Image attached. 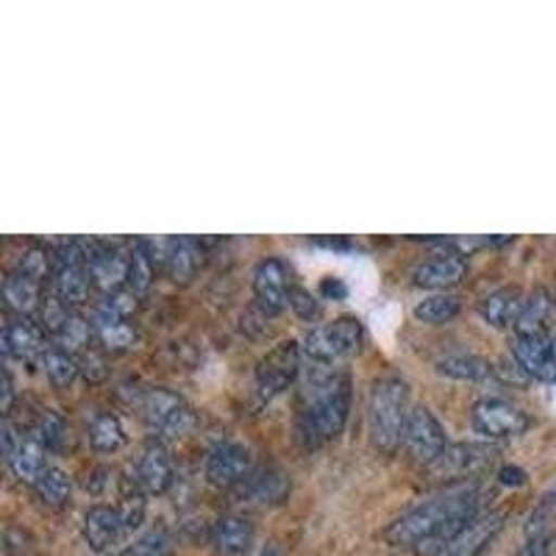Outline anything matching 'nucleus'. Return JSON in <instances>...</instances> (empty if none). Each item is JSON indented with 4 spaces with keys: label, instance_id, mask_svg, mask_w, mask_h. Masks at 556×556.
I'll return each instance as SVG.
<instances>
[{
    "label": "nucleus",
    "instance_id": "obj_1",
    "mask_svg": "<svg viewBox=\"0 0 556 556\" xmlns=\"http://www.w3.org/2000/svg\"><path fill=\"white\" fill-rule=\"evenodd\" d=\"M481 501H484V495H481V486L476 481H459V484L448 486L434 498L404 513L399 520H392L384 529V540L395 548L431 545V551L437 554L479 515Z\"/></svg>",
    "mask_w": 556,
    "mask_h": 556
},
{
    "label": "nucleus",
    "instance_id": "obj_2",
    "mask_svg": "<svg viewBox=\"0 0 556 556\" xmlns=\"http://www.w3.org/2000/svg\"><path fill=\"white\" fill-rule=\"evenodd\" d=\"M348 412H351V379L348 376L334 374L312 381L304 404L298 409V443L306 451H315L337 440L348 424Z\"/></svg>",
    "mask_w": 556,
    "mask_h": 556
},
{
    "label": "nucleus",
    "instance_id": "obj_3",
    "mask_svg": "<svg viewBox=\"0 0 556 556\" xmlns=\"http://www.w3.org/2000/svg\"><path fill=\"white\" fill-rule=\"evenodd\" d=\"M409 415V384L401 376L376 381L367 399V431L376 448L395 454L404 443Z\"/></svg>",
    "mask_w": 556,
    "mask_h": 556
},
{
    "label": "nucleus",
    "instance_id": "obj_4",
    "mask_svg": "<svg viewBox=\"0 0 556 556\" xmlns=\"http://www.w3.org/2000/svg\"><path fill=\"white\" fill-rule=\"evenodd\" d=\"M365 342V326L356 317H337L331 323H323L306 334V356L315 365H334V362L354 356Z\"/></svg>",
    "mask_w": 556,
    "mask_h": 556
},
{
    "label": "nucleus",
    "instance_id": "obj_5",
    "mask_svg": "<svg viewBox=\"0 0 556 556\" xmlns=\"http://www.w3.org/2000/svg\"><path fill=\"white\" fill-rule=\"evenodd\" d=\"M298 370H301V348H298V342H278L256 365V395H260V401H273L285 390H290L292 381L298 379Z\"/></svg>",
    "mask_w": 556,
    "mask_h": 556
},
{
    "label": "nucleus",
    "instance_id": "obj_6",
    "mask_svg": "<svg viewBox=\"0 0 556 556\" xmlns=\"http://www.w3.org/2000/svg\"><path fill=\"white\" fill-rule=\"evenodd\" d=\"M470 424H473L476 434H481L484 440H509V437L523 434L531 420L513 401L481 399L470 412Z\"/></svg>",
    "mask_w": 556,
    "mask_h": 556
},
{
    "label": "nucleus",
    "instance_id": "obj_7",
    "mask_svg": "<svg viewBox=\"0 0 556 556\" xmlns=\"http://www.w3.org/2000/svg\"><path fill=\"white\" fill-rule=\"evenodd\" d=\"M404 448L409 451L412 459L420 462V465H429V468L451 448L443 424L437 420L429 406H415L412 409L404 434Z\"/></svg>",
    "mask_w": 556,
    "mask_h": 556
},
{
    "label": "nucleus",
    "instance_id": "obj_8",
    "mask_svg": "<svg viewBox=\"0 0 556 556\" xmlns=\"http://www.w3.org/2000/svg\"><path fill=\"white\" fill-rule=\"evenodd\" d=\"M139 409L146 424L156 431L159 437H178L184 431H190L192 426V409L178 399L176 392L165 390V387H156V390H148L139 401Z\"/></svg>",
    "mask_w": 556,
    "mask_h": 556
},
{
    "label": "nucleus",
    "instance_id": "obj_9",
    "mask_svg": "<svg viewBox=\"0 0 556 556\" xmlns=\"http://www.w3.org/2000/svg\"><path fill=\"white\" fill-rule=\"evenodd\" d=\"M513 359L529 379L556 384V345L548 334H515Z\"/></svg>",
    "mask_w": 556,
    "mask_h": 556
},
{
    "label": "nucleus",
    "instance_id": "obj_10",
    "mask_svg": "<svg viewBox=\"0 0 556 556\" xmlns=\"http://www.w3.org/2000/svg\"><path fill=\"white\" fill-rule=\"evenodd\" d=\"M203 473H206L208 484L220 486V490L240 486L251 476V454L240 443H217L208 451Z\"/></svg>",
    "mask_w": 556,
    "mask_h": 556
},
{
    "label": "nucleus",
    "instance_id": "obj_11",
    "mask_svg": "<svg viewBox=\"0 0 556 556\" xmlns=\"http://www.w3.org/2000/svg\"><path fill=\"white\" fill-rule=\"evenodd\" d=\"M89 281L103 295L128 287V251L109 248L103 242H89Z\"/></svg>",
    "mask_w": 556,
    "mask_h": 556
},
{
    "label": "nucleus",
    "instance_id": "obj_12",
    "mask_svg": "<svg viewBox=\"0 0 556 556\" xmlns=\"http://www.w3.org/2000/svg\"><path fill=\"white\" fill-rule=\"evenodd\" d=\"M290 278H287V265L281 260H265L256 265L253 273V295L256 306L265 315H278L290 306Z\"/></svg>",
    "mask_w": 556,
    "mask_h": 556
},
{
    "label": "nucleus",
    "instance_id": "obj_13",
    "mask_svg": "<svg viewBox=\"0 0 556 556\" xmlns=\"http://www.w3.org/2000/svg\"><path fill=\"white\" fill-rule=\"evenodd\" d=\"M504 513L493 509V513H481L470 520L459 534L448 540L443 548L437 551L434 556H479L486 545L498 538V531L504 529Z\"/></svg>",
    "mask_w": 556,
    "mask_h": 556
},
{
    "label": "nucleus",
    "instance_id": "obj_14",
    "mask_svg": "<svg viewBox=\"0 0 556 556\" xmlns=\"http://www.w3.org/2000/svg\"><path fill=\"white\" fill-rule=\"evenodd\" d=\"M495 462L493 445H479V443H459L451 445L440 459L431 465L440 476H451V479L468 481L473 476L484 473Z\"/></svg>",
    "mask_w": 556,
    "mask_h": 556
},
{
    "label": "nucleus",
    "instance_id": "obj_15",
    "mask_svg": "<svg viewBox=\"0 0 556 556\" xmlns=\"http://www.w3.org/2000/svg\"><path fill=\"white\" fill-rule=\"evenodd\" d=\"M468 273V260L456 251H445V253H434L431 260L420 262L412 273L417 287H426V290H451L465 278Z\"/></svg>",
    "mask_w": 556,
    "mask_h": 556
},
{
    "label": "nucleus",
    "instance_id": "obj_16",
    "mask_svg": "<svg viewBox=\"0 0 556 556\" xmlns=\"http://www.w3.org/2000/svg\"><path fill=\"white\" fill-rule=\"evenodd\" d=\"M137 484L151 495H162L173 486V459L162 440H151L139 456Z\"/></svg>",
    "mask_w": 556,
    "mask_h": 556
},
{
    "label": "nucleus",
    "instance_id": "obj_17",
    "mask_svg": "<svg viewBox=\"0 0 556 556\" xmlns=\"http://www.w3.org/2000/svg\"><path fill=\"white\" fill-rule=\"evenodd\" d=\"M45 334H42V326L31 320V317H14L3 326V354L9 359H34L39 356L42 359L45 354Z\"/></svg>",
    "mask_w": 556,
    "mask_h": 556
},
{
    "label": "nucleus",
    "instance_id": "obj_18",
    "mask_svg": "<svg viewBox=\"0 0 556 556\" xmlns=\"http://www.w3.org/2000/svg\"><path fill=\"white\" fill-rule=\"evenodd\" d=\"M81 531L84 540L89 543V548L106 551L112 548V545L123 538V531L128 529L117 506H92V509L84 515Z\"/></svg>",
    "mask_w": 556,
    "mask_h": 556
},
{
    "label": "nucleus",
    "instance_id": "obj_19",
    "mask_svg": "<svg viewBox=\"0 0 556 556\" xmlns=\"http://www.w3.org/2000/svg\"><path fill=\"white\" fill-rule=\"evenodd\" d=\"M237 490H240L242 498L253 501V504H285L292 484L285 470L270 465V468L251 470V476Z\"/></svg>",
    "mask_w": 556,
    "mask_h": 556
},
{
    "label": "nucleus",
    "instance_id": "obj_20",
    "mask_svg": "<svg viewBox=\"0 0 556 556\" xmlns=\"http://www.w3.org/2000/svg\"><path fill=\"white\" fill-rule=\"evenodd\" d=\"M201 242L192 240V237H167L165 262H162V267H165V273L176 281V285H190L192 278H195L198 267H201Z\"/></svg>",
    "mask_w": 556,
    "mask_h": 556
},
{
    "label": "nucleus",
    "instance_id": "obj_21",
    "mask_svg": "<svg viewBox=\"0 0 556 556\" xmlns=\"http://www.w3.org/2000/svg\"><path fill=\"white\" fill-rule=\"evenodd\" d=\"M523 292L518 287H501V290L490 292L479 301V315L484 317L486 326L493 329H509L518 323L520 309H523Z\"/></svg>",
    "mask_w": 556,
    "mask_h": 556
},
{
    "label": "nucleus",
    "instance_id": "obj_22",
    "mask_svg": "<svg viewBox=\"0 0 556 556\" xmlns=\"http://www.w3.org/2000/svg\"><path fill=\"white\" fill-rule=\"evenodd\" d=\"M3 298H7V306L17 317H31L37 315L39 306H42V285L34 281V278L23 276V273L12 270L3 281Z\"/></svg>",
    "mask_w": 556,
    "mask_h": 556
},
{
    "label": "nucleus",
    "instance_id": "obj_23",
    "mask_svg": "<svg viewBox=\"0 0 556 556\" xmlns=\"http://www.w3.org/2000/svg\"><path fill=\"white\" fill-rule=\"evenodd\" d=\"M437 374L448 376L454 381H473V384H484V381L495 379V365L473 354H448L440 356L434 362Z\"/></svg>",
    "mask_w": 556,
    "mask_h": 556
},
{
    "label": "nucleus",
    "instance_id": "obj_24",
    "mask_svg": "<svg viewBox=\"0 0 556 556\" xmlns=\"http://www.w3.org/2000/svg\"><path fill=\"white\" fill-rule=\"evenodd\" d=\"M45 445L39 443L37 437H23V443L17 445L14 456L9 459V468L14 470L20 481H26V484H37L39 476L48 470V462H45Z\"/></svg>",
    "mask_w": 556,
    "mask_h": 556
},
{
    "label": "nucleus",
    "instance_id": "obj_25",
    "mask_svg": "<svg viewBox=\"0 0 556 556\" xmlns=\"http://www.w3.org/2000/svg\"><path fill=\"white\" fill-rule=\"evenodd\" d=\"M554 315V301L545 290H534L523 301L518 323H515V334H548V323Z\"/></svg>",
    "mask_w": 556,
    "mask_h": 556
},
{
    "label": "nucleus",
    "instance_id": "obj_26",
    "mask_svg": "<svg viewBox=\"0 0 556 556\" xmlns=\"http://www.w3.org/2000/svg\"><path fill=\"white\" fill-rule=\"evenodd\" d=\"M253 543V526L242 515H223L215 523V545L223 554H242Z\"/></svg>",
    "mask_w": 556,
    "mask_h": 556
},
{
    "label": "nucleus",
    "instance_id": "obj_27",
    "mask_svg": "<svg viewBox=\"0 0 556 556\" xmlns=\"http://www.w3.org/2000/svg\"><path fill=\"white\" fill-rule=\"evenodd\" d=\"M89 334H92V331H89V323L84 320L76 309H73L62 323H59L56 329H53L51 340L56 348H62V351H67V354L78 356L87 351Z\"/></svg>",
    "mask_w": 556,
    "mask_h": 556
},
{
    "label": "nucleus",
    "instance_id": "obj_28",
    "mask_svg": "<svg viewBox=\"0 0 556 556\" xmlns=\"http://www.w3.org/2000/svg\"><path fill=\"white\" fill-rule=\"evenodd\" d=\"M89 443H92L96 451H101V454L121 451L123 443H126L123 424L114 415H109V412H101V415L92 417V424H89Z\"/></svg>",
    "mask_w": 556,
    "mask_h": 556
},
{
    "label": "nucleus",
    "instance_id": "obj_29",
    "mask_svg": "<svg viewBox=\"0 0 556 556\" xmlns=\"http://www.w3.org/2000/svg\"><path fill=\"white\" fill-rule=\"evenodd\" d=\"M42 370L45 376H48V381L62 390V387H70L76 381V376L81 374V365H78L76 356L62 351V348L48 345L42 354Z\"/></svg>",
    "mask_w": 556,
    "mask_h": 556
},
{
    "label": "nucleus",
    "instance_id": "obj_30",
    "mask_svg": "<svg viewBox=\"0 0 556 556\" xmlns=\"http://www.w3.org/2000/svg\"><path fill=\"white\" fill-rule=\"evenodd\" d=\"M415 320L429 323V326H440V323H448L459 315V298L451 295V292H434V295L417 301V306L412 309Z\"/></svg>",
    "mask_w": 556,
    "mask_h": 556
},
{
    "label": "nucleus",
    "instance_id": "obj_31",
    "mask_svg": "<svg viewBox=\"0 0 556 556\" xmlns=\"http://www.w3.org/2000/svg\"><path fill=\"white\" fill-rule=\"evenodd\" d=\"M153 273H156V265H153L151 253L146 251L142 240H134V245L128 248V290L134 295L148 292V287L153 281Z\"/></svg>",
    "mask_w": 556,
    "mask_h": 556
},
{
    "label": "nucleus",
    "instance_id": "obj_32",
    "mask_svg": "<svg viewBox=\"0 0 556 556\" xmlns=\"http://www.w3.org/2000/svg\"><path fill=\"white\" fill-rule=\"evenodd\" d=\"M34 490H37L39 498L45 501L48 506H64L70 501V493H73V484H70V476L64 473V470L59 468H48L42 476H39V481L34 484Z\"/></svg>",
    "mask_w": 556,
    "mask_h": 556
},
{
    "label": "nucleus",
    "instance_id": "obj_33",
    "mask_svg": "<svg viewBox=\"0 0 556 556\" xmlns=\"http://www.w3.org/2000/svg\"><path fill=\"white\" fill-rule=\"evenodd\" d=\"M137 298L131 290L112 292V295H103V301L98 304V323H112V320H128V317L137 312Z\"/></svg>",
    "mask_w": 556,
    "mask_h": 556
},
{
    "label": "nucleus",
    "instance_id": "obj_34",
    "mask_svg": "<svg viewBox=\"0 0 556 556\" xmlns=\"http://www.w3.org/2000/svg\"><path fill=\"white\" fill-rule=\"evenodd\" d=\"M14 270L42 285L45 278H53V253L48 248H28L26 253H20Z\"/></svg>",
    "mask_w": 556,
    "mask_h": 556
},
{
    "label": "nucleus",
    "instance_id": "obj_35",
    "mask_svg": "<svg viewBox=\"0 0 556 556\" xmlns=\"http://www.w3.org/2000/svg\"><path fill=\"white\" fill-rule=\"evenodd\" d=\"M98 340L106 351H128L137 342V329L128 320L98 323Z\"/></svg>",
    "mask_w": 556,
    "mask_h": 556
},
{
    "label": "nucleus",
    "instance_id": "obj_36",
    "mask_svg": "<svg viewBox=\"0 0 556 556\" xmlns=\"http://www.w3.org/2000/svg\"><path fill=\"white\" fill-rule=\"evenodd\" d=\"M31 437H37L39 443L45 445V451H62L64 437H67V426H64L62 415L45 409L42 415H39L37 429H34Z\"/></svg>",
    "mask_w": 556,
    "mask_h": 556
},
{
    "label": "nucleus",
    "instance_id": "obj_37",
    "mask_svg": "<svg viewBox=\"0 0 556 556\" xmlns=\"http://www.w3.org/2000/svg\"><path fill=\"white\" fill-rule=\"evenodd\" d=\"M170 551H173L170 534L162 529H153L148 531V534H142L139 540H134L131 545H126L117 556H170Z\"/></svg>",
    "mask_w": 556,
    "mask_h": 556
},
{
    "label": "nucleus",
    "instance_id": "obj_38",
    "mask_svg": "<svg viewBox=\"0 0 556 556\" xmlns=\"http://www.w3.org/2000/svg\"><path fill=\"white\" fill-rule=\"evenodd\" d=\"M290 309L295 312L301 320H315V317L320 315V301H317V295H312L306 287L292 285L290 287Z\"/></svg>",
    "mask_w": 556,
    "mask_h": 556
},
{
    "label": "nucleus",
    "instance_id": "obj_39",
    "mask_svg": "<svg viewBox=\"0 0 556 556\" xmlns=\"http://www.w3.org/2000/svg\"><path fill=\"white\" fill-rule=\"evenodd\" d=\"M117 509H121L128 531L139 529V523L146 518V501H142V493H126V498H123V504L117 506Z\"/></svg>",
    "mask_w": 556,
    "mask_h": 556
},
{
    "label": "nucleus",
    "instance_id": "obj_40",
    "mask_svg": "<svg viewBox=\"0 0 556 556\" xmlns=\"http://www.w3.org/2000/svg\"><path fill=\"white\" fill-rule=\"evenodd\" d=\"M78 365H81V374L87 376V381H101L106 379V362H103V356L98 354V351H84L81 359H78Z\"/></svg>",
    "mask_w": 556,
    "mask_h": 556
},
{
    "label": "nucleus",
    "instance_id": "obj_41",
    "mask_svg": "<svg viewBox=\"0 0 556 556\" xmlns=\"http://www.w3.org/2000/svg\"><path fill=\"white\" fill-rule=\"evenodd\" d=\"M548 554H551V540L543 534V538H531L515 556H548Z\"/></svg>",
    "mask_w": 556,
    "mask_h": 556
},
{
    "label": "nucleus",
    "instance_id": "obj_42",
    "mask_svg": "<svg viewBox=\"0 0 556 556\" xmlns=\"http://www.w3.org/2000/svg\"><path fill=\"white\" fill-rule=\"evenodd\" d=\"M320 292L326 298H337V301H342V298L348 295V290H345V285H342L340 278H323V285H320Z\"/></svg>",
    "mask_w": 556,
    "mask_h": 556
},
{
    "label": "nucleus",
    "instance_id": "obj_43",
    "mask_svg": "<svg viewBox=\"0 0 556 556\" xmlns=\"http://www.w3.org/2000/svg\"><path fill=\"white\" fill-rule=\"evenodd\" d=\"M498 479H501V484H506V486H518L526 481V470L509 468V465H506V468L498 470Z\"/></svg>",
    "mask_w": 556,
    "mask_h": 556
},
{
    "label": "nucleus",
    "instance_id": "obj_44",
    "mask_svg": "<svg viewBox=\"0 0 556 556\" xmlns=\"http://www.w3.org/2000/svg\"><path fill=\"white\" fill-rule=\"evenodd\" d=\"M12 399H14V390H12V376L9 370L3 374V412L12 409Z\"/></svg>",
    "mask_w": 556,
    "mask_h": 556
},
{
    "label": "nucleus",
    "instance_id": "obj_45",
    "mask_svg": "<svg viewBox=\"0 0 556 556\" xmlns=\"http://www.w3.org/2000/svg\"><path fill=\"white\" fill-rule=\"evenodd\" d=\"M317 245H326V248H331V251H345V248H354V242L351 240H317Z\"/></svg>",
    "mask_w": 556,
    "mask_h": 556
},
{
    "label": "nucleus",
    "instance_id": "obj_46",
    "mask_svg": "<svg viewBox=\"0 0 556 556\" xmlns=\"http://www.w3.org/2000/svg\"><path fill=\"white\" fill-rule=\"evenodd\" d=\"M554 345H556V340H554Z\"/></svg>",
    "mask_w": 556,
    "mask_h": 556
}]
</instances>
